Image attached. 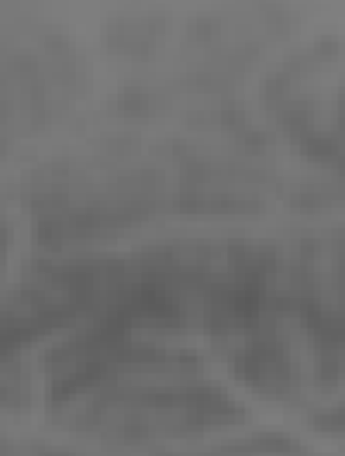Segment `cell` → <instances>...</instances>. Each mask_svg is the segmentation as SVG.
I'll list each match as a JSON object with an SVG mask.
<instances>
[{"label": "cell", "mask_w": 345, "mask_h": 456, "mask_svg": "<svg viewBox=\"0 0 345 456\" xmlns=\"http://www.w3.org/2000/svg\"><path fill=\"white\" fill-rule=\"evenodd\" d=\"M124 259H66L42 263L0 301V360L59 329L90 318L121 277Z\"/></svg>", "instance_id": "cell-1"}, {"label": "cell", "mask_w": 345, "mask_h": 456, "mask_svg": "<svg viewBox=\"0 0 345 456\" xmlns=\"http://www.w3.org/2000/svg\"><path fill=\"white\" fill-rule=\"evenodd\" d=\"M277 312V253L235 242L218 253L214 273L201 294V325L221 342H235Z\"/></svg>", "instance_id": "cell-2"}, {"label": "cell", "mask_w": 345, "mask_h": 456, "mask_svg": "<svg viewBox=\"0 0 345 456\" xmlns=\"http://www.w3.org/2000/svg\"><path fill=\"white\" fill-rule=\"evenodd\" d=\"M156 176H121L100 187H86L84 198L66 194L62 187L35 198V228L38 242H73L97 239L117 228L139 225L152 211Z\"/></svg>", "instance_id": "cell-3"}, {"label": "cell", "mask_w": 345, "mask_h": 456, "mask_svg": "<svg viewBox=\"0 0 345 456\" xmlns=\"http://www.w3.org/2000/svg\"><path fill=\"white\" fill-rule=\"evenodd\" d=\"M269 322L231 342L229 363L231 373L262 398H290L297 391V363L290 346L273 332Z\"/></svg>", "instance_id": "cell-4"}, {"label": "cell", "mask_w": 345, "mask_h": 456, "mask_svg": "<svg viewBox=\"0 0 345 456\" xmlns=\"http://www.w3.org/2000/svg\"><path fill=\"white\" fill-rule=\"evenodd\" d=\"M7 256H11V222H7V215L0 211V273H4Z\"/></svg>", "instance_id": "cell-5"}]
</instances>
